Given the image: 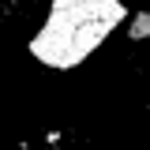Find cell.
<instances>
[{
    "mask_svg": "<svg viewBox=\"0 0 150 150\" xmlns=\"http://www.w3.org/2000/svg\"><path fill=\"white\" fill-rule=\"evenodd\" d=\"M116 23L112 0H56L49 26L38 38V53L53 64H71Z\"/></svg>",
    "mask_w": 150,
    "mask_h": 150,
    "instance_id": "1",
    "label": "cell"
}]
</instances>
